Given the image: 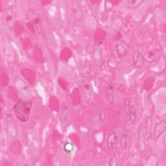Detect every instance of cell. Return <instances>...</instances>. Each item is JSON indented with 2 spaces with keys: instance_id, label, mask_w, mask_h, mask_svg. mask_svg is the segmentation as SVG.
Wrapping results in <instances>:
<instances>
[{
  "instance_id": "cell-1",
  "label": "cell",
  "mask_w": 166,
  "mask_h": 166,
  "mask_svg": "<svg viewBox=\"0 0 166 166\" xmlns=\"http://www.w3.org/2000/svg\"><path fill=\"white\" fill-rule=\"evenodd\" d=\"M32 103L26 102L19 99L14 107V112L16 118L22 122H26L29 120Z\"/></svg>"
},
{
  "instance_id": "cell-3",
  "label": "cell",
  "mask_w": 166,
  "mask_h": 166,
  "mask_svg": "<svg viewBox=\"0 0 166 166\" xmlns=\"http://www.w3.org/2000/svg\"><path fill=\"white\" fill-rule=\"evenodd\" d=\"M146 133L143 128H140L138 130V145L139 149L142 153H143L146 149Z\"/></svg>"
},
{
  "instance_id": "cell-4",
  "label": "cell",
  "mask_w": 166,
  "mask_h": 166,
  "mask_svg": "<svg viewBox=\"0 0 166 166\" xmlns=\"http://www.w3.org/2000/svg\"><path fill=\"white\" fill-rule=\"evenodd\" d=\"M166 129V122L165 121H162L158 123L157 126L155 127V129L154 131V139L156 140H157L161 135H162Z\"/></svg>"
},
{
  "instance_id": "cell-10",
  "label": "cell",
  "mask_w": 166,
  "mask_h": 166,
  "mask_svg": "<svg viewBox=\"0 0 166 166\" xmlns=\"http://www.w3.org/2000/svg\"><path fill=\"white\" fill-rule=\"evenodd\" d=\"M115 51H116L118 55L120 57H122L125 55H126L127 53V50L125 48L123 44H118L115 47Z\"/></svg>"
},
{
  "instance_id": "cell-15",
  "label": "cell",
  "mask_w": 166,
  "mask_h": 166,
  "mask_svg": "<svg viewBox=\"0 0 166 166\" xmlns=\"http://www.w3.org/2000/svg\"><path fill=\"white\" fill-rule=\"evenodd\" d=\"M73 149H74V147H73V145L72 143L67 142L64 145V151L67 153H72L73 150Z\"/></svg>"
},
{
  "instance_id": "cell-16",
  "label": "cell",
  "mask_w": 166,
  "mask_h": 166,
  "mask_svg": "<svg viewBox=\"0 0 166 166\" xmlns=\"http://www.w3.org/2000/svg\"><path fill=\"white\" fill-rule=\"evenodd\" d=\"M107 114L108 112L107 110H103V111L101 112L99 114V119L100 122H104L107 118Z\"/></svg>"
},
{
  "instance_id": "cell-13",
  "label": "cell",
  "mask_w": 166,
  "mask_h": 166,
  "mask_svg": "<svg viewBox=\"0 0 166 166\" xmlns=\"http://www.w3.org/2000/svg\"><path fill=\"white\" fill-rule=\"evenodd\" d=\"M128 135L127 133H125L123 134V136L121 138L120 143H121V147L123 149H126L127 147V142H128Z\"/></svg>"
},
{
  "instance_id": "cell-18",
  "label": "cell",
  "mask_w": 166,
  "mask_h": 166,
  "mask_svg": "<svg viewBox=\"0 0 166 166\" xmlns=\"http://www.w3.org/2000/svg\"><path fill=\"white\" fill-rule=\"evenodd\" d=\"M143 2V1H130L128 2V5L130 7H136L140 5Z\"/></svg>"
},
{
  "instance_id": "cell-12",
  "label": "cell",
  "mask_w": 166,
  "mask_h": 166,
  "mask_svg": "<svg viewBox=\"0 0 166 166\" xmlns=\"http://www.w3.org/2000/svg\"><path fill=\"white\" fill-rule=\"evenodd\" d=\"M83 94L85 101H86L87 103H88L91 99V91H90V88L88 87V85L83 90Z\"/></svg>"
},
{
  "instance_id": "cell-8",
  "label": "cell",
  "mask_w": 166,
  "mask_h": 166,
  "mask_svg": "<svg viewBox=\"0 0 166 166\" xmlns=\"http://www.w3.org/2000/svg\"><path fill=\"white\" fill-rule=\"evenodd\" d=\"M9 122L10 123V124L7 123V127L8 134L9 136H11V138H16L18 134L16 127H15L14 125H12V123L10 120L9 121Z\"/></svg>"
},
{
  "instance_id": "cell-7",
  "label": "cell",
  "mask_w": 166,
  "mask_h": 166,
  "mask_svg": "<svg viewBox=\"0 0 166 166\" xmlns=\"http://www.w3.org/2000/svg\"><path fill=\"white\" fill-rule=\"evenodd\" d=\"M69 114V107L67 106V105H64V106L62 107L61 113H60V122H61L62 123L66 122V120L68 118Z\"/></svg>"
},
{
  "instance_id": "cell-6",
  "label": "cell",
  "mask_w": 166,
  "mask_h": 166,
  "mask_svg": "<svg viewBox=\"0 0 166 166\" xmlns=\"http://www.w3.org/2000/svg\"><path fill=\"white\" fill-rule=\"evenodd\" d=\"M117 138L118 136L115 132H112L109 134L107 139V146L108 149H112L114 147L117 142Z\"/></svg>"
},
{
  "instance_id": "cell-14",
  "label": "cell",
  "mask_w": 166,
  "mask_h": 166,
  "mask_svg": "<svg viewBox=\"0 0 166 166\" xmlns=\"http://www.w3.org/2000/svg\"><path fill=\"white\" fill-rule=\"evenodd\" d=\"M130 107H131V104H130V101L129 100V98H126V99H125V103H124V108H125L124 110H125V114H126L127 115H129Z\"/></svg>"
},
{
  "instance_id": "cell-17",
  "label": "cell",
  "mask_w": 166,
  "mask_h": 166,
  "mask_svg": "<svg viewBox=\"0 0 166 166\" xmlns=\"http://www.w3.org/2000/svg\"><path fill=\"white\" fill-rule=\"evenodd\" d=\"M108 164L111 166H115L118 165V159L116 156L115 154L113 155L112 157L110 158L108 161Z\"/></svg>"
},
{
  "instance_id": "cell-5",
  "label": "cell",
  "mask_w": 166,
  "mask_h": 166,
  "mask_svg": "<svg viewBox=\"0 0 166 166\" xmlns=\"http://www.w3.org/2000/svg\"><path fill=\"white\" fill-rule=\"evenodd\" d=\"M132 60L134 66L136 68H142L144 64V60L142 55L139 51H135L132 55Z\"/></svg>"
},
{
  "instance_id": "cell-9",
  "label": "cell",
  "mask_w": 166,
  "mask_h": 166,
  "mask_svg": "<svg viewBox=\"0 0 166 166\" xmlns=\"http://www.w3.org/2000/svg\"><path fill=\"white\" fill-rule=\"evenodd\" d=\"M129 117L130 122L132 123H136L137 120V111L136 108L134 106V105H131V107H130V111L129 113Z\"/></svg>"
},
{
  "instance_id": "cell-2",
  "label": "cell",
  "mask_w": 166,
  "mask_h": 166,
  "mask_svg": "<svg viewBox=\"0 0 166 166\" xmlns=\"http://www.w3.org/2000/svg\"><path fill=\"white\" fill-rule=\"evenodd\" d=\"M14 85L16 90L18 91L19 94L22 97H27L29 95L30 90L26 83L23 80L19 78H17L14 80Z\"/></svg>"
},
{
  "instance_id": "cell-11",
  "label": "cell",
  "mask_w": 166,
  "mask_h": 166,
  "mask_svg": "<svg viewBox=\"0 0 166 166\" xmlns=\"http://www.w3.org/2000/svg\"><path fill=\"white\" fill-rule=\"evenodd\" d=\"M144 62L152 63L156 60V55L153 52H147L143 56Z\"/></svg>"
}]
</instances>
